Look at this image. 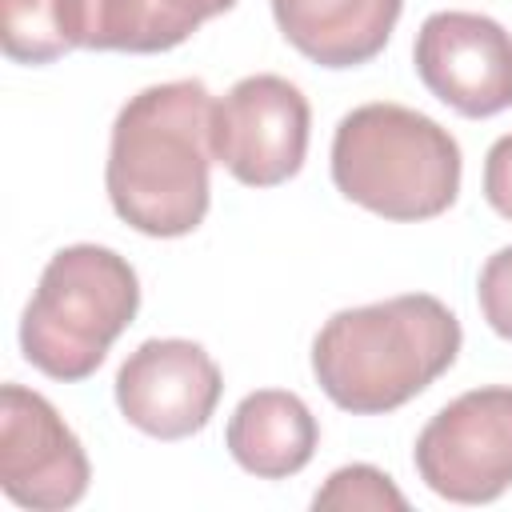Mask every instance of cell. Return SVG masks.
<instances>
[{
	"instance_id": "obj_9",
	"label": "cell",
	"mask_w": 512,
	"mask_h": 512,
	"mask_svg": "<svg viewBox=\"0 0 512 512\" xmlns=\"http://www.w3.org/2000/svg\"><path fill=\"white\" fill-rule=\"evenodd\" d=\"M224 392L216 360L180 336L144 340L116 372V408L120 416L156 440L196 436Z\"/></svg>"
},
{
	"instance_id": "obj_1",
	"label": "cell",
	"mask_w": 512,
	"mask_h": 512,
	"mask_svg": "<svg viewBox=\"0 0 512 512\" xmlns=\"http://www.w3.org/2000/svg\"><path fill=\"white\" fill-rule=\"evenodd\" d=\"M212 112L204 80L152 84L116 112L104 188L112 212L156 240L188 236L212 204Z\"/></svg>"
},
{
	"instance_id": "obj_3",
	"label": "cell",
	"mask_w": 512,
	"mask_h": 512,
	"mask_svg": "<svg viewBox=\"0 0 512 512\" xmlns=\"http://www.w3.org/2000/svg\"><path fill=\"white\" fill-rule=\"evenodd\" d=\"M460 144L432 116L372 100L352 108L332 136V184L352 204L416 224L448 212L460 196Z\"/></svg>"
},
{
	"instance_id": "obj_2",
	"label": "cell",
	"mask_w": 512,
	"mask_h": 512,
	"mask_svg": "<svg viewBox=\"0 0 512 512\" xmlns=\"http://www.w3.org/2000/svg\"><path fill=\"white\" fill-rule=\"evenodd\" d=\"M460 340V320L444 300L404 292L324 320L312 340V376L336 408L384 416L440 380Z\"/></svg>"
},
{
	"instance_id": "obj_13",
	"label": "cell",
	"mask_w": 512,
	"mask_h": 512,
	"mask_svg": "<svg viewBox=\"0 0 512 512\" xmlns=\"http://www.w3.org/2000/svg\"><path fill=\"white\" fill-rule=\"evenodd\" d=\"M0 36L4 56L16 64H52L72 52L56 0H0Z\"/></svg>"
},
{
	"instance_id": "obj_11",
	"label": "cell",
	"mask_w": 512,
	"mask_h": 512,
	"mask_svg": "<svg viewBox=\"0 0 512 512\" xmlns=\"http://www.w3.org/2000/svg\"><path fill=\"white\" fill-rule=\"evenodd\" d=\"M224 440L244 472L260 480H284L308 468L320 444V424L296 392L260 388L236 404Z\"/></svg>"
},
{
	"instance_id": "obj_7",
	"label": "cell",
	"mask_w": 512,
	"mask_h": 512,
	"mask_svg": "<svg viewBox=\"0 0 512 512\" xmlns=\"http://www.w3.org/2000/svg\"><path fill=\"white\" fill-rule=\"evenodd\" d=\"M420 84L468 120L512 108V32L484 12H432L412 44Z\"/></svg>"
},
{
	"instance_id": "obj_4",
	"label": "cell",
	"mask_w": 512,
	"mask_h": 512,
	"mask_svg": "<svg viewBox=\"0 0 512 512\" xmlns=\"http://www.w3.org/2000/svg\"><path fill=\"white\" fill-rule=\"evenodd\" d=\"M136 308L140 280L120 252L104 244H68L44 264L24 308L20 352L52 380H88L116 336L136 320Z\"/></svg>"
},
{
	"instance_id": "obj_12",
	"label": "cell",
	"mask_w": 512,
	"mask_h": 512,
	"mask_svg": "<svg viewBox=\"0 0 512 512\" xmlns=\"http://www.w3.org/2000/svg\"><path fill=\"white\" fill-rule=\"evenodd\" d=\"M72 48L96 52H164L156 0H56Z\"/></svg>"
},
{
	"instance_id": "obj_6",
	"label": "cell",
	"mask_w": 512,
	"mask_h": 512,
	"mask_svg": "<svg viewBox=\"0 0 512 512\" xmlns=\"http://www.w3.org/2000/svg\"><path fill=\"white\" fill-rule=\"evenodd\" d=\"M312 108L308 96L276 72L236 80L212 112V148L248 188H276L304 168Z\"/></svg>"
},
{
	"instance_id": "obj_5",
	"label": "cell",
	"mask_w": 512,
	"mask_h": 512,
	"mask_svg": "<svg viewBox=\"0 0 512 512\" xmlns=\"http://www.w3.org/2000/svg\"><path fill=\"white\" fill-rule=\"evenodd\" d=\"M420 480L452 504H492L512 488V388L488 384L444 404L416 436Z\"/></svg>"
},
{
	"instance_id": "obj_15",
	"label": "cell",
	"mask_w": 512,
	"mask_h": 512,
	"mask_svg": "<svg viewBox=\"0 0 512 512\" xmlns=\"http://www.w3.org/2000/svg\"><path fill=\"white\" fill-rule=\"evenodd\" d=\"M476 296H480V312H484L488 328L496 336L512 340V244L488 256V264L480 268V280H476Z\"/></svg>"
},
{
	"instance_id": "obj_14",
	"label": "cell",
	"mask_w": 512,
	"mask_h": 512,
	"mask_svg": "<svg viewBox=\"0 0 512 512\" xmlns=\"http://www.w3.org/2000/svg\"><path fill=\"white\" fill-rule=\"evenodd\" d=\"M312 508H372V512H404L408 500L392 484L388 472L372 464H344L336 468L312 496Z\"/></svg>"
},
{
	"instance_id": "obj_10",
	"label": "cell",
	"mask_w": 512,
	"mask_h": 512,
	"mask_svg": "<svg viewBox=\"0 0 512 512\" xmlns=\"http://www.w3.org/2000/svg\"><path fill=\"white\" fill-rule=\"evenodd\" d=\"M404 0H272L280 36L320 68H356L384 52Z\"/></svg>"
},
{
	"instance_id": "obj_8",
	"label": "cell",
	"mask_w": 512,
	"mask_h": 512,
	"mask_svg": "<svg viewBox=\"0 0 512 512\" xmlns=\"http://www.w3.org/2000/svg\"><path fill=\"white\" fill-rule=\"evenodd\" d=\"M92 468L84 444L40 392L0 388V484L12 504L32 512L72 508L88 492Z\"/></svg>"
},
{
	"instance_id": "obj_17",
	"label": "cell",
	"mask_w": 512,
	"mask_h": 512,
	"mask_svg": "<svg viewBox=\"0 0 512 512\" xmlns=\"http://www.w3.org/2000/svg\"><path fill=\"white\" fill-rule=\"evenodd\" d=\"M484 200L496 216L512 220V132H504L484 156Z\"/></svg>"
},
{
	"instance_id": "obj_16",
	"label": "cell",
	"mask_w": 512,
	"mask_h": 512,
	"mask_svg": "<svg viewBox=\"0 0 512 512\" xmlns=\"http://www.w3.org/2000/svg\"><path fill=\"white\" fill-rule=\"evenodd\" d=\"M236 8V0H156V24H160V48L184 44L204 20Z\"/></svg>"
}]
</instances>
